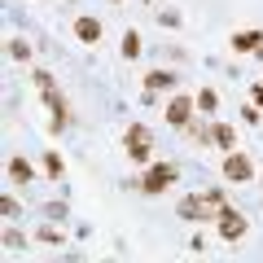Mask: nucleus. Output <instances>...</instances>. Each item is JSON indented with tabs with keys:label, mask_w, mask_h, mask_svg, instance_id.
Instances as JSON below:
<instances>
[{
	"label": "nucleus",
	"mask_w": 263,
	"mask_h": 263,
	"mask_svg": "<svg viewBox=\"0 0 263 263\" xmlns=\"http://www.w3.org/2000/svg\"><path fill=\"white\" fill-rule=\"evenodd\" d=\"M259 44H263L259 31H237V35H233V48H237V53H254Z\"/></svg>",
	"instance_id": "obj_10"
},
{
	"label": "nucleus",
	"mask_w": 263,
	"mask_h": 263,
	"mask_svg": "<svg viewBox=\"0 0 263 263\" xmlns=\"http://www.w3.org/2000/svg\"><path fill=\"white\" fill-rule=\"evenodd\" d=\"M167 88H176V75L171 70H149L145 75V92H167Z\"/></svg>",
	"instance_id": "obj_8"
},
{
	"label": "nucleus",
	"mask_w": 263,
	"mask_h": 263,
	"mask_svg": "<svg viewBox=\"0 0 263 263\" xmlns=\"http://www.w3.org/2000/svg\"><path fill=\"white\" fill-rule=\"evenodd\" d=\"M123 145H127V158H132V162H149L154 132L145 127V123H132V127H127V136H123Z\"/></svg>",
	"instance_id": "obj_4"
},
{
	"label": "nucleus",
	"mask_w": 263,
	"mask_h": 263,
	"mask_svg": "<svg viewBox=\"0 0 263 263\" xmlns=\"http://www.w3.org/2000/svg\"><path fill=\"white\" fill-rule=\"evenodd\" d=\"M9 176H13V184H27L35 171H31V162H27V158H13V162H9Z\"/></svg>",
	"instance_id": "obj_13"
},
{
	"label": "nucleus",
	"mask_w": 263,
	"mask_h": 263,
	"mask_svg": "<svg viewBox=\"0 0 263 263\" xmlns=\"http://www.w3.org/2000/svg\"><path fill=\"white\" fill-rule=\"evenodd\" d=\"M9 57H13V62H27V57H31V44H27V40H9Z\"/></svg>",
	"instance_id": "obj_16"
},
{
	"label": "nucleus",
	"mask_w": 263,
	"mask_h": 263,
	"mask_svg": "<svg viewBox=\"0 0 263 263\" xmlns=\"http://www.w3.org/2000/svg\"><path fill=\"white\" fill-rule=\"evenodd\" d=\"M44 171H48L53 180H57V176L66 171V162H62V154H57V149H48V154H44Z\"/></svg>",
	"instance_id": "obj_14"
},
{
	"label": "nucleus",
	"mask_w": 263,
	"mask_h": 263,
	"mask_svg": "<svg viewBox=\"0 0 263 263\" xmlns=\"http://www.w3.org/2000/svg\"><path fill=\"white\" fill-rule=\"evenodd\" d=\"M0 215L13 219V215H18V202H13V197H0Z\"/></svg>",
	"instance_id": "obj_17"
},
{
	"label": "nucleus",
	"mask_w": 263,
	"mask_h": 263,
	"mask_svg": "<svg viewBox=\"0 0 263 263\" xmlns=\"http://www.w3.org/2000/svg\"><path fill=\"white\" fill-rule=\"evenodd\" d=\"M233 136H237V132L228 127V123H215V127H211V141H215L219 149H233Z\"/></svg>",
	"instance_id": "obj_12"
},
{
	"label": "nucleus",
	"mask_w": 263,
	"mask_h": 263,
	"mask_svg": "<svg viewBox=\"0 0 263 263\" xmlns=\"http://www.w3.org/2000/svg\"><path fill=\"white\" fill-rule=\"evenodd\" d=\"M158 22H162V27H180V13L167 9V13H158Z\"/></svg>",
	"instance_id": "obj_19"
},
{
	"label": "nucleus",
	"mask_w": 263,
	"mask_h": 263,
	"mask_svg": "<svg viewBox=\"0 0 263 263\" xmlns=\"http://www.w3.org/2000/svg\"><path fill=\"white\" fill-rule=\"evenodd\" d=\"M35 237H40V241H48V246H57V241H62V233H57V228H40Z\"/></svg>",
	"instance_id": "obj_18"
},
{
	"label": "nucleus",
	"mask_w": 263,
	"mask_h": 263,
	"mask_svg": "<svg viewBox=\"0 0 263 263\" xmlns=\"http://www.w3.org/2000/svg\"><path fill=\"white\" fill-rule=\"evenodd\" d=\"M250 101H254V105H263V84H254V88H250Z\"/></svg>",
	"instance_id": "obj_20"
},
{
	"label": "nucleus",
	"mask_w": 263,
	"mask_h": 263,
	"mask_svg": "<svg viewBox=\"0 0 263 263\" xmlns=\"http://www.w3.org/2000/svg\"><path fill=\"white\" fill-rule=\"evenodd\" d=\"M197 110H206V114H215V110H219V97L211 92V88H206V92H197Z\"/></svg>",
	"instance_id": "obj_15"
},
{
	"label": "nucleus",
	"mask_w": 263,
	"mask_h": 263,
	"mask_svg": "<svg viewBox=\"0 0 263 263\" xmlns=\"http://www.w3.org/2000/svg\"><path fill=\"white\" fill-rule=\"evenodd\" d=\"M254 57H259V62H263V44H259V48H254Z\"/></svg>",
	"instance_id": "obj_21"
},
{
	"label": "nucleus",
	"mask_w": 263,
	"mask_h": 263,
	"mask_svg": "<svg viewBox=\"0 0 263 263\" xmlns=\"http://www.w3.org/2000/svg\"><path fill=\"white\" fill-rule=\"evenodd\" d=\"M35 88H40V97L48 101V110H53V132H66V127H70V110H66V101L57 97V88H53V75L35 70Z\"/></svg>",
	"instance_id": "obj_2"
},
{
	"label": "nucleus",
	"mask_w": 263,
	"mask_h": 263,
	"mask_svg": "<svg viewBox=\"0 0 263 263\" xmlns=\"http://www.w3.org/2000/svg\"><path fill=\"white\" fill-rule=\"evenodd\" d=\"M176 176H180V167H176V162H154V167L141 176V193L158 197L167 184H176Z\"/></svg>",
	"instance_id": "obj_3"
},
{
	"label": "nucleus",
	"mask_w": 263,
	"mask_h": 263,
	"mask_svg": "<svg viewBox=\"0 0 263 263\" xmlns=\"http://www.w3.org/2000/svg\"><path fill=\"white\" fill-rule=\"evenodd\" d=\"M224 176H228V180H250V176H254V162L246 158V154H233V149H228V158H224Z\"/></svg>",
	"instance_id": "obj_7"
},
{
	"label": "nucleus",
	"mask_w": 263,
	"mask_h": 263,
	"mask_svg": "<svg viewBox=\"0 0 263 263\" xmlns=\"http://www.w3.org/2000/svg\"><path fill=\"white\" fill-rule=\"evenodd\" d=\"M193 105L197 101H189V97H171V101H167V123H171V127H189V123H193Z\"/></svg>",
	"instance_id": "obj_5"
},
{
	"label": "nucleus",
	"mask_w": 263,
	"mask_h": 263,
	"mask_svg": "<svg viewBox=\"0 0 263 263\" xmlns=\"http://www.w3.org/2000/svg\"><path fill=\"white\" fill-rule=\"evenodd\" d=\"M219 237H224V241H241L246 237V215H237V211H219Z\"/></svg>",
	"instance_id": "obj_6"
},
{
	"label": "nucleus",
	"mask_w": 263,
	"mask_h": 263,
	"mask_svg": "<svg viewBox=\"0 0 263 263\" xmlns=\"http://www.w3.org/2000/svg\"><path fill=\"white\" fill-rule=\"evenodd\" d=\"M176 211L184 219H211V215L224 211V193H219V189H206V193H197V197H184Z\"/></svg>",
	"instance_id": "obj_1"
},
{
	"label": "nucleus",
	"mask_w": 263,
	"mask_h": 263,
	"mask_svg": "<svg viewBox=\"0 0 263 263\" xmlns=\"http://www.w3.org/2000/svg\"><path fill=\"white\" fill-rule=\"evenodd\" d=\"M75 35L84 40V44H97V40H101V22L97 18H75Z\"/></svg>",
	"instance_id": "obj_9"
},
{
	"label": "nucleus",
	"mask_w": 263,
	"mask_h": 263,
	"mask_svg": "<svg viewBox=\"0 0 263 263\" xmlns=\"http://www.w3.org/2000/svg\"><path fill=\"white\" fill-rule=\"evenodd\" d=\"M123 57H127V62L141 57V31H123Z\"/></svg>",
	"instance_id": "obj_11"
}]
</instances>
